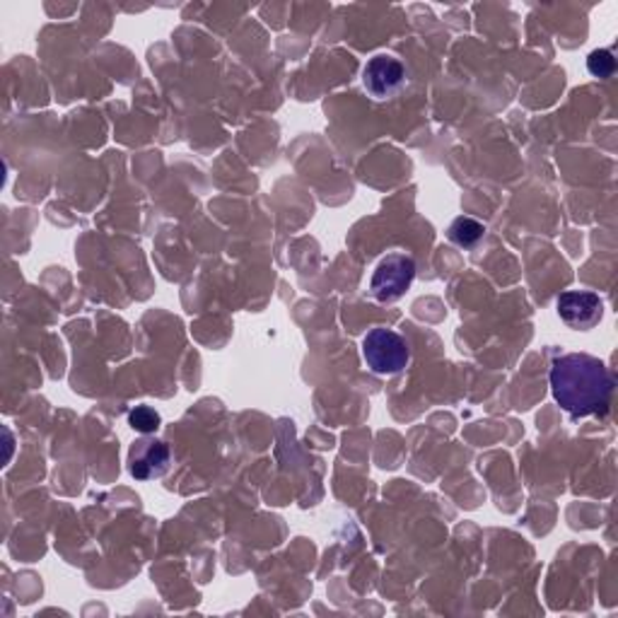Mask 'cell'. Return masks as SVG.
I'll use <instances>...</instances> for the list:
<instances>
[{
  "label": "cell",
  "instance_id": "1",
  "mask_svg": "<svg viewBox=\"0 0 618 618\" xmlns=\"http://www.w3.org/2000/svg\"><path fill=\"white\" fill-rule=\"evenodd\" d=\"M551 392L560 408L572 416H604L611 404L614 377L599 358L570 353L554 360Z\"/></svg>",
  "mask_w": 618,
  "mask_h": 618
},
{
  "label": "cell",
  "instance_id": "2",
  "mask_svg": "<svg viewBox=\"0 0 618 618\" xmlns=\"http://www.w3.org/2000/svg\"><path fill=\"white\" fill-rule=\"evenodd\" d=\"M363 358L375 375H396L411 360V348L402 334L377 326L363 338Z\"/></svg>",
  "mask_w": 618,
  "mask_h": 618
},
{
  "label": "cell",
  "instance_id": "3",
  "mask_svg": "<svg viewBox=\"0 0 618 618\" xmlns=\"http://www.w3.org/2000/svg\"><path fill=\"white\" fill-rule=\"evenodd\" d=\"M416 278V261L408 254H389L384 257L372 273L370 290L380 302H394L402 297Z\"/></svg>",
  "mask_w": 618,
  "mask_h": 618
},
{
  "label": "cell",
  "instance_id": "4",
  "mask_svg": "<svg viewBox=\"0 0 618 618\" xmlns=\"http://www.w3.org/2000/svg\"><path fill=\"white\" fill-rule=\"evenodd\" d=\"M406 83V68L394 56H372L363 71V85L375 99H387L396 95Z\"/></svg>",
  "mask_w": 618,
  "mask_h": 618
},
{
  "label": "cell",
  "instance_id": "5",
  "mask_svg": "<svg viewBox=\"0 0 618 618\" xmlns=\"http://www.w3.org/2000/svg\"><path fill=\"white\" fill-rule=\"evenodd\" d=\"M558 314L570 329L587 331L602 322L604 302L597 293L568 290L558 297Z\"/></svg>",
  "mask_w": 618,
  "mask_h": 618
},
{
  "label": "cell",
  "instance_id": "6",
  "mask_svg": "<svg viewBox=\"0 0 618 618\" xmlns=\"http://www.w3.org/2000/svg\"><path fill=\"white\" fill-rule=\"evenodd\" d=\"M171 462V452L167 442L155 438H143L131 448L129 452V468L131 476L139 480H151L163 476Z\"/></svg>",
  "mask_w": 618,
  "mask_h": 618
},
{
  "label": "cell",
  "instance_id": "7",
  "mask_svg": "<svg viewBox=\"0 0 618 618\" xmlns=\"http://www.w3.org/2000/svg\"><path fill=\"white\" fill-rule=\"evenodd\" d=\"M484 235H486V227L478 221H474V217H456V221L450 225V239L454 245H460L464 249L480 242Z\"/></svg>",
  "mask_w": 618,
  "mask_h": 618
},
{
  "label": "cell",
  "instance_id": "8",
  "mask_svg": "<svg viewBox=\"0 0 618 618\" xmlns=\"http://www.w3.org/2000/svg\"><path fill=\"white\" fill-rule=\"evenodd\" d=\"M129 423H131L133 430L147 435V432H155L159 428V414L151 406H135L129 414Z\"/></svg>",
  "mask_w": 618,
  "mask_h": 618
},
{
  "label": "cell",
  "instance_id": "9",
  "mask_svg": "<svg viewBox=\"0 0 618 618\" xmlns=\"http://www.w3.org/2000/svg\"><path fill=\"white\" fill-rule=\"evenodd\" d=\"M587 71L594 78H611L616 71V59L609 49H599V51H592L590 59H587Z\"/></svg>",
  "mask_w": 618,
  "mask_h": 618
}]
</instances>
